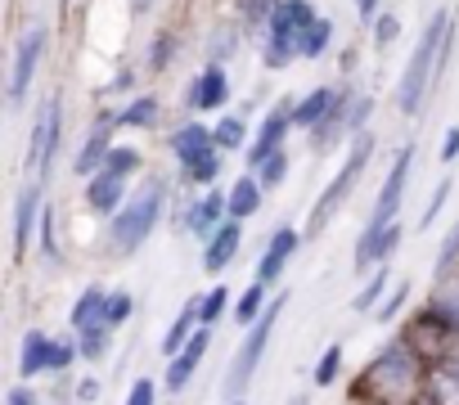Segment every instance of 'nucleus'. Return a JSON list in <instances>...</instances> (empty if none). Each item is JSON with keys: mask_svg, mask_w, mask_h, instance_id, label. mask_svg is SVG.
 <instances>
[{"mask_svg": "<svg viewBox=\"0 0 459 405\" xmlns=\"http://www.w3.org/2000/svg\"><path fill=\"white\" fill-rule=\"evenodd\" d=\"M239 239H244V230H239V221H225L212 239H207V248H203V266L216 275V271H225L230 262H235V253H239Z\"/></svg>", "mask_w": 459, "mask_h": 405, "instance_id": "13", "label": "nucleus"}, {"mask_svg": "<svg viewBox=\"0 0 459 405\" xmlns=\"http://www.w3.org/2000/svg\"><path fill=\"white\" fill-rule=\"evenodd\" d=\"M225 306H230V293H225V284H216V289L203 297V324H212V320H216Z\"/></svg>", "mask_w": 459, "mask_h": 405, "instance_id": "39", "label": "nucleus"}, {"mask_svg": "<svg viewBox=\"0 0 459 405\" xmlns=\"http://www.w3.org/2000/svg\"><path fill=\"white\" fill-rule=\"evenodd\" d=\"M293 108H298V104H280V108L266 113V122H262V131H257V140H253V149H248V167H266V162L280 153V140H284V131L293 126Z\"/></svg>", "mask_w": 459, "mask_h": 405, "instance_id": "9", "label": "nucleus"}, {"mask_svg": "<svg viewBox=\"0 0 459 405\" xmlns=\"http://www.w3.org/2000/svg\"><path fill=\"white\" fill-rule=\"evenodd\" d=\"M320 14L307 5V0H280L275 14H271V46H266V64L271 68H284L293 55H302V37L311 32Z\"/></svg>", "mask_w": 459, "mask_h": 405, "instance_id": "3", "label": "nucleus"}, {"mask_svg": "<svg viewBox=\"0 0 459 405\" xmlns=\"http://www.w3.org/2000/svg\"><path fill=\"white\" fill-rule=\"evenodd\" d=\"M383 289H387V271H374V275H369V284H365V293L351 302V311H369V306L383 297Z\"/></svg>", "mask_w": 459, "mask_h": 405, "instance_id": "35", "label": "nucleus"}, {"mask_svg": "<svg viewBox=\"0 0 459 405\" xmlns=\"http://www.w3.org/2000/svg\"><path fill=\"white\" fill-rule=\"evenodd\" d=\"M46 41H50L46 28H32V32L19 37L14 73H10V104H14V108L23 104V95H28V86H32V73H37V64H41V55H46Z\"/></svg>", "mask_w": 459, "mask_h": 405, "instance_id": "8", "label": "nucleus"}, {"mask_svg": "<svg viewBox=\"0 0 459 405\" xmlns=\"http://www.w3.org/2000/svg\"><path fill=\"white\" fill-rule=\"evenodd\" d=\"M428 396H432L437 405H459V360H450V365H437V369H432Z\"/></svg>", "mask_w": 459, "mask_h": 405, "instance_id": "25", "label": "nucleus"}, {"mask_svg": "<svg viewBox=\"0 0 459 405\" xmlns=\"http://www.w3.org/2000/svg\"><path fill=\"white\" fill-rule=\"evenodd\" d=\"M135 167H140V153H135V149H126V144H117V149L104 158V176H117V180H126Z\"/></svg>", "mask_w": 459, "mask_h": 405, "instance_id": "28", "label": "nucleus"}, {"mask_svg": "<svg viewBox=\"0 0 459 405\" xmlns=\"http://www.w3.org/2000/svg\"><path fill=\"white\" fill-rule=\"evenodd\" d=\"M289 306V297H275L271 306H266V315L248 329V338L239 342V351H235V365H230V392H244L248 383H253V374H257V365H262V351H266V342H271V333H275V320H280V311Z\"/></svg>", "mask_w": 459, "mask_h": 405, "instance_id": "5", "label": "nucleus"}, {"mask_svg": "<svg viewBox=\"0 0 459 405\" xmlns=\"http://www.w3.org/2000/svg\"><path fill=\"white\" fill-rule=\"evenodd\" d=\"M153 117H158V104H153L149 95H140L126 113H117V126H149Z\"/></svg>", "mask_w": 459, "mask_h": 405, "instance_id": "30", "label": "nucleus"}, {"mask_svg": "<svg viewBox=\"0 0 459 405\" xmlns=\"http://www.w3.org/2000/svg\"><path fill=\"white\" fill-rule=\"evenodd\" d=\"M374 23H378V28H374V41H378V46H387V41H392V37L401 32L396 14H383V19H374Z\"/></svg>", "mask_w": 459, "mask_h": 405, "instance_id": "43", "label": "nucleus"}, {"mask_svg": "<svg viewBox=\"0 0 459 405\" xmlns=\"http://www.w3.org/2000/svg\"><path fill=\"white\" fill-rule=\"evenodd\" d=\"M171 149H176V153H180V162L189 167V162H198V158L216 153V135H212L207 126L189 122V126H180V131L171 135Z\"/></svg>", "mask_w": 459, "mask_h": 405, "instance_id": "16", "label": "nucleus"}, {"mask_svg": "<svg viewBox=\"0 0 459 405\" xmlns=\"http://www.w3.org/2000/svg\"><path fill=\"white\" fill-rule=\"evenodd\" d=\"M338 369H342V347H325V356H320V365H316V383L329 387V383L338 378Z\"/></svg>", "mask_w": 459, "mask_h": 405, "instance_id": "33", "label": "nucleus"}, {"mask_svg": "<svg viewBox=\"0 0 459 405\" xmlns=\"http://www.w3.org/2000/svg\"><path fill=\"white\" fill-rule=\"evenodd\" d=\"M59 126H64V104L50 95L32 122V149H28V167L37 171V185L46 180L50 162H55V149H59Z\"/></svg>", "mask_w": 459, "mask_h": 405, "instance_id": "6", "label": "nucleus"}, {"mask_svg": "<svg viewBox=\"0 0 459 405\" xmlns=\"http://www.w3.org/2000/svg\"><path fill=\"white\" fill-rule=\"evenodd\" d=\"M131 293H108V302H104V324L108 329H117V324H126L131 320Z\"/></svg>", "mask_w": 459, "mask_h": 405, "instance_id": "31", "label": "nucleus"}, {"mask_svg": "<svg viewBox=\"0 0 459 405\" xmlns=\"http://www.w3.org/2000/svg\"><path fill=\"white\" fill-rule=\"evenodd\" d=\"M298 244H302V235L298 230H275L271 235V244H266V253H262V266H257V284H275L280 280V271L289 266V257L298 253Z\"/></svg>", "mask_w": 459, "mask_h": 405, "instance_id": "11", "label": "nucleus"}, {"mask_svg": "<svg viewBox=\"0 0 459 405\" xmlns=\"http://www.w3.org/2000/svg\"><path fill=\"white\" fill-rule=\"evenodd\" d=\"M338 104H342V95H338V90H329V86H320V90H311V95L293 108V126H311V131H316V126L338 108Z\"/></svg>", "mask_w": 459, "mask_h": 405, "instance_id": "18", "label": "nucleus"}, {"mask_svg": "<svg viewBox=\"0 0 459 405\" xmlns=\"http://www.w3.org/2000/svg\"><path fill=\"white\" fill-rule=\"evenodd\" d=\"M198 320H203V297H198V302H185V311H180L176 324L167 329V338H162V356H167V360H176V356L185 351V342L198 333V329H194Z\"/></svg>", "mask_w": 459, "mask_h": 405, "instance_id": "20", "label": "nucleus"}, {"mask_svg": "<svg viewBox=\"0 0 459 405\" xmlns=\"http://www.w3.org/2000/svg\"><path fill=\"white\" fill-rule=\"evenodd\" d=\"M212 135H216L221 149H239V144H244V122H239V117H221Z\"/></svg>", "mask_w": 459, "mask_h": 405, "instance_id": "32", "label": "nucleus"}, {"mask_svg": "<svg viewBox=\"0 0 459 405\" xmlns=\"http://www.w3.org/2000/svg\"><path fill=\"white\" fill-rule=\"evenodd\" d=\"M19 369H23V378H37L41 369H55V338H46V333H28L23 338V356H19Z\"/></svg>", "mask_w": 459, "mask_h": 405, "instance_id": "22", "label": "nucleus"}, {"mask_svg": "<svg viewBox=\"0 0 459 405\" xmlns=\"http://www.w3.org/2000/svg\"><path fill=\"white\" fill-rule=\"evenodd\" d=\"M396 244H401V226H396V221L383 226V230H365V239H360V248H356V271L383 262L387 253H396Z\"/></svg>", "mask_w": 459, "mask_h": 405, "instance_id": "19", "label": "nucleus"}, {"mask_svg": "<svg viewBox=\"0 0 459 405\" xmlns=\"http://www.w3.org/2000/svg\"><path fill=\"white\" fill-rule=\"evenodd\" d=\"M262 208V180L244 176L235 189H230V217H253Z\"/></svg>", "mask_w": 459, "mask_h": 405, "instance_id": "26", "label": "nucleus"}, {"mask_svg": "<svg viewBox=\"0 0 459 405\" xmlns=\"http://www.w3.org/2000/svg\"><path fill=\"white\" fill-rule=\"evenodd\" d=\"M446 37H450V14L437 10L432 23L423 28V37H419V46H414L405 73H401V86H396V108H401V113H419L428 86H437V68H441Z\"/></svg>", "mask_w": 459, "mask_h": 405, "instance_id": "1", "label": "nucleus"}, {"mask_svg": "<svg viewBox=\"0 0 459 405\" xmlns=\"http://www.w3.org/2000/svg\"><path fill=\"white\" fill-rule=\"evenodd\" d=\"M37 202H41V185H28L14 202V257L28 253L32 244V221H37Z\"/></svg>", "mask_w": 459, "mask_h": 405, "instance_id": "15", "label": "nucleus"}, {"mask_svg": "<svg viewBox=\"0 0 459 405\" xmlns=\"http://www.w3.org/2000/svg\"><path fill=\"white\" fill-rule=\"evenodd\" d=\"M410 162H414V149H410V144H405V149H396V162H392V171H387V180H383V189H378L374 217H369V226H365V230H383V226H392V217H396V208H401V198H405Z\"/></svg>", "mask_w": 459, "mask_h": 405, "instance_id": "7", "label": "nucleus"}, {"mask_svg": "<svg viewBox=\"0 0 459 405\" xmlns=\"http://www.w3.org/2000/svg\"><path fill=\"white\" fill-rule=\"evenodd\" d=\"M108 333H113V329H104V324L91 329V333H82V356H86V360H100L104 347H108Z\"/></svg>", "mask_w": 459, "mask_h": 405, "instance_id": "37", "label": "nucleus"}, {"mask_svg": "<svg viewBox=\"0 0 459 405\" xmlns=\"http://www.w3.org/2000/svg\"><path fill=\"white\" fill-rule=\"evenodd\" d=\"M113 126H117V117H113V113L95 122V131L86 135V144H82V153H77V162H73V171H77V176H91V180H95V176L104 171V158L117 149V144H113Z\"/></svg>", "mask_w": 459, "mask_h": 405, "instance_id": "10", "label": "nucleus"}, {"mask_svg": "<svg viewBox=\"0 0 459 405\" xmlns=\"http://www.w3.org/2000/svg\"><path fill=\"white\" fill-rule=\"evenodd\" d=\"M203 351H207V329H198L189 342H185V351L171 360V369H167V387L171 392H180L189 378H194V369H198V360H203Z\"/></svg>", "mask_w": 459, "mask_h": 405, "instance_id": "21", "label": "nucleus"}, {"mask_svg": "<svg viewBox=\"0 0 459 405\" xmlns=\"http://www.w3.org/2000/svg\"><path fill=\"white\" fill-rule=\"evenodd\" d=\"M369 153H374V135H369V131H360V135H356V144H351V153H347V162H342V171L329 180V189L320 194V202L311 208V226H307L311 235H320V230L329 226V217L342 208V198L351 194V185H356V180L365 176V167H369Z\"/></svg>", "mask_w": 459, "mask_h": 405, "instance_id": "4", "label": "nucleus"}, {"mask_svg": "<svg viewBox=\"0 0 459 405\" xmlns=\"http://www.w3.org/2000/svg\"><path fill=\"white\" fill-rule=\"evenodd\" d=\"M455 257H459V226L446 235V244H441V253H437V271H450Z\"/></svg>", "mask_w": 459, "mask_h": 405, "instance_id": "41", "label": "nucleus"}, {"mask_svg": "<svg viewBox=\"0 0 459 405\" xmlns=\"http://www.w3.org/2000/svg\"><path fill=\"white\" fill-rule=\"evenodd\" d=\"M225 99H230V77H225V68H221V64H207V68H203V77L194 82L189 104H194V108H221Z\"/></svg>", "mask_w": 459, "mask_h": 405, "instance_id": "14", "label": "nucleus"}, {"mask_svg": "<svg viewBox=\"0 0 459 405\" xmlns=\"http://www.w3.org/2000/svg\"><path fill=\"white\" fill-rule=\"evenodd\" d=\"M262 315H266V284H253V289H248V293L239 297V311H235V320L253 329V324H257Z\"/></svg>", "mask_w": 459, "mask_h": 405, "instance_id": "27", "label": "nucleus"}, {"mask_svg": "<svg viewBox=\"0 0 459 405\" xmlns=\"http://www.w3.org/2000/svg\"><path fill=\"white\" fill-rule=\"evenodd\" d=\"M275 5H280V0H248V5H244V23H248V28H262V23H271Z\"/></svg>", "mask_w": 459, "mask_h": 405, "instance_id": "36", "label": "nucleus"}, {"mask_svg": "<svg viewBox=\"0 0 459 405\" xmlns=\"http://www.w3.org/2000/svg\"><path fill=\"white\" fill-rule=\"evenodd\" d=\"M419 405H437V401H432V396H423V401H419Z\"/></svg>", "mask_w": 459, "mask_h": 405, "instance_id": "49", "label": "nucleus"}, {"mask_svg": "<svg viewBox=\"0 0 459 405\" xmlns=\"http://www.w3.org/2000/svg\"><path fill=\"white\" fill-rule=\"evenodd\" d=\"M86 202H91L95 212H113V217H117V212L126 208V180L100 171V176L91 180V189H86Z\"/></svg>", "mask_w": 459, "mask_h": 405, "instance_id": "17", "label": "nucleus"}, {"mask_svg": "<svg viewBox=\"0 0 459 405\" xmlns=\"http://www.w3.org/2000/svg\"><path fill=\"white\" fill-rule=\"evenodd\" d=\"M158 212H162V185L158 180H144L135 189V198H126V208L113 217V248L117 253H135L149 239Z\"/></svg>", "mask_w": 459, "mask_h": 405, "instance_id": "2", "label": "nucleus"}, {"mask_svg": "<svg viewBox=\"0 0 459 405\" xmlns=\"http://www.w3.org/2000/svg\"><path fill=\"white\" fill-rule=\"evenodd\" d=\"M104 302H108L104 289H86V293L77 297V306H73V329H77V333L100 329V324H104ZM104 329H108V324H104Z\"/></svg>", "mask_w": 459, "mask_h": 405, "instance_id": "24", "label": "nucleus"}, {"mask_svg": "<svg viewBox=\"0 0 459 405\" xmlns=\"http://www.w3.org/2000/svg\"><path fill=\"white\" fill-rule=\"evenodd\" d=\"M374 378H378V383L387 378V383H396V387L410 383V378H414V360H410V351L396 347V342H387V351L374 360Z\"/></svg>", "mask_w": 459, "mask_h": 405, "instance_id": "23", "label": "nucleus"}, {"mask_svg": "<svg viewBox=\"0 0 459 405\" xmlns=\"http://www.w3.org/2000/svg\"><path fill=\"white\" fill-rule=\"evenodd\" d=\"M284 171H289V153H275L266 167H257V180H262V189H266V185H280V180H284Z\"/></svg>", "mask_w": 459, "mask_h": 405, "instance_id": "38", "label": "nucleus"}, {"mask_svg": "<svg viewBox=\"0 0 459 405\" xmlns=\"http://www.w3.org/2000/svg\"><path fill=\"white\" fill-rule=\"evenodd\" d=\"M329 41H333V23H329V19H316V23H311V32L302 37V55H307V59H316V55H325V46H329Z\"/></svg>", "mask_w": 459, "mask_h": 405, "instance_id": "29", "label": "nucleus"}, {"mask_svg": "<svg viewBox=\"0 0 459 405\" xmlns=\"http://www.w3.org/2000/svg\"><path fill=\"white\" fill-rule=\"evenodd\" d=\"M135 10H149V0H135Z\"/></svg>", "mask_w": 459, "mask_h": 405, "instance_id": "48", "label": "nucleus"}, {"mask_svg": "<svg viewBox=\"0 0 459 405\" xmlns=\"http://www.w3.org/2000/svg\"><path fill=\"white\" fill-rule=\"evenodd\" d=\"M5 405H37V396H32L28 387H14V392L5 396Z\"/></svg>", "mask_w": 459, "mask_h": 405, "instance_id": "46", "label": "nucleus"}, {"mask_svg": "<svg viewBox=\"0 0 459 405\" xmlns=\"http://www.w3.org/2000/svg\"><path fill=\"white\" fill-rule=\"evenodd\" d=\"M126 405H153V378H135V383H131Z\"/></svg>", "mask_w": 459, "mask_h": 405, "instance_id": "42", "label": "nucleus"}, {"mask_svg": "<svg viewBox=\"0 0 459 405\" xmlns=\"http://www.w3.org/2000/svg\"><path fill=\"white\" fill-rule=\"evenodd\" d=\"M446 198H450V180H441V185L432 189V198H428V208H423V217H419V226H423V230H428V226H432V217H437V212L446 208Z\"/></svg>", "mask_w": 459, "mask_h": 405, "instance_id": "40", "label": "nucleus"}, {"mask_svg": "<svg viewBox=\"0 0 459 405\" xmlns=\"http://www.w3.org/2000/svg\"><path fill=\"white\" fill-rule=\"evenodd\" d=\"M441 158H446V162H455V158H459V122L450 126V135H446V149H441Z\"/></svg>", "mask_w": 459, "mask_h": 405, "instance_id": "45", "label": "nucleus"}, {"mask_svg": "<svg viewBox=\"0 0 459 405\" xmlns=\"http://www.w3.org/2000/svg\"><path fill=\"white\" fill-rule=\"evenodd\" d=\"M185 176H189V180H198V185H212V180L221 176V158H216V153H207V158L189 162V167H185Z\"/></svg>", "mask_w": 459, "mask_h": 405, "instance_id": "34", "label": "nucleus"}, {"mask_svg": "<svg viewBox=\"0 0 459 405\" xmlns=\"http://www.w3.org/2000/svg\"><path fill=\"white\" fill-rule=\"evenodd\" d=\"M356 10H360V19H374V10H378V0H356Z\"/></svg>", "mask_w": 459, "mask_h": 405, "instance_id": "47", "label": "nucleus"}, {"mask_svg": "<svg viewBox=\"0 0 459 405\" xmlns=\"http://www.w3.org/2000/svg\"><path fill=\"white\" fill-rule=\"evenodd\" d=\"M405 284H396V293L392 297H383V306H378V320H396V311H401V302H405Z\"/></svg>", "mask_w": 459, "mask_h": 405, "instance_id": "44", "label": "nucleus"}, {"mask_svg": "<svg viewBox=\"0 0 459 405\" xmlns=\"http://www.w3.org/2000/svg\"><path fill=\"white\" fill-rule=\"evenodd\" d=\"M235 405H244V401H235Z\"/></svg>", "mask_w": 459, "mask_h": 405, "instance_id": "50", "label": "nucleus"}, {"mask_svg": "<svg viewBox=\"0 0 459 405\" xmlns=\"http://www.w3.org/2000/svg\"><path fill=\"white\" fill-rule=\"evenodd\" d=\"M225 212H230V194H221V189H212L207 198H198L194 208L185 212V226L194 230V235H216L221 226H225Z\"/></svg>", "mask_w": 459, "mask_h": 405, "instance_id": "12", "label": "nucleus"}]
</instances>
